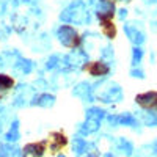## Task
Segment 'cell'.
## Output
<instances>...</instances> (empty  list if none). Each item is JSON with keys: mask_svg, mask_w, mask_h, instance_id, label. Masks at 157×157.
Segmentation results:
<instances>
[{"mask_svg": "<svg viewBox=\"0 0 157 157\" xmlns=\"http://www.w3.org/2000/svg\"><path fill=\"white\" fill-rule=\"evenodd\" d=\"M58 35H60L61 43L66 44V46H69V47H75L78 43H80L77 32H75L72 27H61L60 32H58Z\"/></svg>", "mask_w": 157, "mask_h": 157, "instance_id": "1", "label": "cell"}, {"mask_svg": "<svg viewBox=\"0 0 157 157\" xmlns=\"http://www.w3.org/2000/svg\"><path fill=\"white\" fill-rule=\"evenodd\" d=\"M99 21L102 25V32L105 33L109 38L115 36V25H113V11L107 13H99Z\"/></svg>", "mask_w": 157, "mask_h": 157, "instance_id": "2", "label": "cell"}, {"mask_svg": "<svg viewBox=\"0 0 157 157\" xmlns=\"http://www.w3.org/2000/svg\"><path fill=\"white\" fill-rule=\"evenodd\" d=\"M46 151V141L30 143L24 148V157H41Z\"/></svg>", "mask_w": 157, "mask_h": 157, "instance_id": "3", "label": "cell"}, {"mask_svg": "<svg viewBox=\"0 0 157 157\" xmlns=\"http://www.w3.org/2000/svg\"><path fill=\"white\" fill-rule=\"evenodd\" d=\"M137 104L141 107H145V109H154L155 107V91H148V93L145 94H138L135 98Z\"/></svg>", "mask_w": 157, "mask_h": 157, "instance_id": "4", "label": "cell"}, {"mask_svg": "<svg viewBox=\"0 0 157 157\" xmlns=\"http://www.w3.org/2000/svg\"><path fill=\"white\" fill-rule=\"evenodd\" d=\"M86 69H88V72L91 74V75H105L107 72H109V66L105 63H102V61H93L91 64H88L86 66Z\"/></svg>", "mask_w": 157, "mask_h": 157, "instance_id": "5", "label": "cell"}, {"mask_svg": "<svg viewBox=\"0 0 157 157\" xmlns=\"http://www.w3.org/2000/svg\"><path fill=\"white\" fill-rule=\"evenodd\" d=\"M13 85H14V80L6 75V74H0V98H3L8 91L13 88Z\"/></svg>", "mask_w": 157, "mask_h": 157, "instance_id": "6", "label": "cell"}, {"mask_svg": "<svg viewBox=\"0 0 157 157\" xmlns=\"http://www.w3.org/2000/svg\"><path fill=\"white\" fill-rule=\"evenodd\" d=\"M50 137H52L50 140L54 141V145L50 146V149H52V151H55V152H57L58 149H61L64 145H66V137H64L63 134H60V132H55V134H52Z\"/></svg>", "mask_w": 157, "mask_h": 157, "instance_id": "7", "label": "cell"}]
</instances>
